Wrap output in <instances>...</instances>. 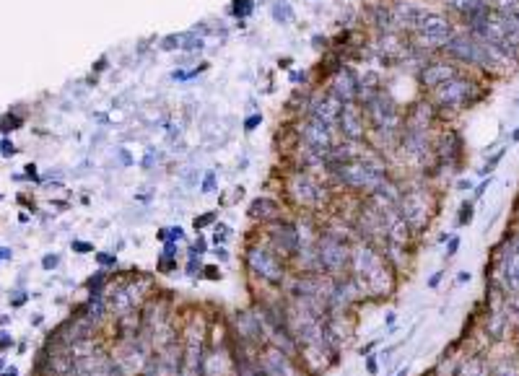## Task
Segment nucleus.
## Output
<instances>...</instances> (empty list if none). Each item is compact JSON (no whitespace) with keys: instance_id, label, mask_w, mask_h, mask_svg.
Segmentation results:
<instances>
[{"instance_id":"1","label":"nucleus","mask_w":519,"mask_h":376,"mask_svg":"<svg viewBox=\"0 0 519 376\" xmlns=\"http://www.w3.org/2000/svg\"><path fill=\"white\" fill-rule=\"evenodd\" d=\"M348 275L356 283V288L361 291L364 298H382L395 291V275L397 272L387 265V259L382 257V252L366 242L356 239L351 244V265Z\"/></svg>"},{"instance_id":"2","label":"nucleus","mask_w":519,"mask_h":376,"mask_svg":"<svg viewBox=\"0 0 519 376\" xmlns=\"http://www.w3.org/2000/svg\"><path fill=\"white\" fill-rule=\"evenodd\" d=\"M389 176V169L384 164V158L379 156L374 148L366 153L364 158H356L351 164L341 166L327 174L332 187L345 189V192H361V195H369L384 182Z\"/></svg>"},{"instance_id":"3","label":"nucleus","mask_w":519,"mask_h":376,"mask_svg":"<svg viewBox=\"0 0 519 376\" xmlns=\"http://www.w3.org/2000/svg\"><path fill=\"white\" fill-rule=\"evenodd\" d=\"M244 262H247V270L252 272V278L262 285H268V288H281L288 281V259L281 257L265 242L249 244Z\"/></svg>"},{"instance_id":"4","label":"nucleus","mask_w":519,"mask_h":376,"mask_svg":"<svg viewBox=\"0 0 519 376\" xmlns=\"http://www.w3.org/2000/svg\"><path fill=\"white\" fill-rule=\"evenodd\" d=\"M330 182H322L314 172H304V169H294L288 179H286V198L291 200L294 208H304V211H319L327 208L330 202Z\"/></svg>"},{"instance_id":"5","label":"nucleus","mask_w":519,"mask_h":376,"mask_svg":"<svg viewBox=\"0 0 519 376\" xmlns=\"http://www.w3.org/2000/svg\"><path fill=\"white\" fill-rule=\"evenodd\" d=\"M475 99H481L478 94V86L472 81H468L462 73H457L454 78H449L447 83H441L439 89L428 91V102L434 104L437 112H447V109H462V106H470Z\"/></svg>"},{"instance_id":"6","label":"nucleus","mask_w":519,"mask_h":376,"mask_svg":"<svg viewBox=\"0 0 519 376\" xmlns=\"http://www.w3.org/2000/svg\"><path fill=\"white\" fill-rule=\"evenodd\" d=\"M229 332H231V342L247 345V348H255V351H262L265 345H270L268 327H265V322H262L257 309L234 312L231 319H229Z\"/></svg>"},{"instance_id":"7","label":"nucleus","mask_w":519,"mask_h":376,"mask_svg":"<svg viewBox=\"0 0 519 376\" xmlns=\"http://www.w3.org/2000/svg\"><path fill=\"white\" fill-rule=\"evenodd\" d=\"M317 257H319V270L330 278H341L348 272V265H351V244L343 242L338 236L327 234L319 228L317 236Z\"/></svg>"},{"instance_id":"8","label":"nucleus","mask_w":519,"mask_h":376,"mask_svg":"<svg viewBox=\"0 0 519 376\" xmlns=\"http://www.w3.org/2000/svg\"><path fill=\"white\" fill-rule=\"evenodd\" d=\"M397 211L405 218V224L411 226V231L418 234L421 228L428 226L431 211H434V202L426 187H402V195L397 200Z\"/></svg>"},{"instance_id":"9","label":"nucleus","mask_w":519,"mask_h":376,"mask_svg":"<svg viewBox=\"0 0 519 376\" xmlns=\"http://www.w3.org/2000/svg\"><path fill=\"white\" fill-rule=\"evenodd\" d=\"M294 130H296V135H299V141L304 143V145H309V148L319 151L322 156H327V151H330L335 143L341 141L338 130L327 128L325 122L312 119V117H299L296 119Z\"/></svg>"},{"instance_id":"10","label":"nucleus","mask_w":519,"mask_h":376,"mask_svg":"<svg viewBox=\"0 0 519 376\" xmlns=\"http://www.w3.org/2000/svg\"><path fill=\"white\" fill-rule=\"evenodd\" d=\"M265 244H270L281 257H286L291 262V257L301 247V236H299L296 221L281 218V221H273V224L265 226Z\"/></svg>"},{"instance_id":"11","label":"nucleus","mask_w":519,"mask_h":376,"mask_svg":"<svg viewBox=\"0 0 519 376\" xmlns=\"http://www.w3.org/2000/svg\"><path fill=\"white\" fill-rule=\"evenodd\" d=\"M338 135L343 141H356V143H369V125H366V115L361 104H343L341 115H338Z\"/></svg>"},{"instance_id":"12","label":"nucleus","mask_w":519,"mask_h":376,"mask_svg":"<svg viewBox=\"0 0 519 376\" xmlns=\"http://www.w3.org/2000/svg\"><path fill=\"white\" fill-rule=\"evenodd\" d=\"M389 5H392V13H395L397 32H402V34H413L426 16L434 11L431 5H426L424 0H392Z\"/></svg>"},{"instance_id":"13","label":"nucleus","mask_w":519,"mask_h":376,"mask_svg":"<svg viewBox=\"0 0 519 376\" xmlns=\"http://www.w3.org/2000/svg\"><path fill=\"white\" fill-rule=\"evenodd\" d=\"M325 91L341 106L356 104L358 102V71H356L354 65H343L332 78H327V89Z\"/></svg>"},{"instance_id":"14","label":"nucleus","mask_w":519,"mask_h":376,"mask_svg":"<svg viewBox=\"0 0 519 376\" xmlns=\"http://www.w3.org/2000/svg\"><path fill=\"white\" fill-rule=\"evenodd\" d=\"M260 364L265 368V376H301L304 374L301 364H299L296 358H291L288 353L281 351V348H275V345H265V348L260 351Z\"/></svg>"},{"instance_id":"15","label":"nucleus","mask_w":519,"mask_h":376,"mask_svg":"<svg viewBox=\"0 0 519 376\" xmlns=\"http://www.w3.org/2000/svg\"><path fill=\"white\" fill-rule=\"evenodd\" d=\"M338 115H341V104H338L327 91H309L307 106H304V115H301V117L319 119V122H325L327 128L338 130Z\"/></svg>"},{"instance_id":"16","label":"nucleus","mask_w":519,"mask_h":376,"mask_svg":"<svg viewBox=\"0 0 519 376\" xmlns=\"http://www.w3.org/2000/svg\"><path fill=\"white\" fill-rule=\"evenodd\" d=\"M460 73V68L454 65V60H428L421 71L415 73V78H418V83L424 86L426 91H434V89H439L441 83H447L449 78H454Z\"/></svg>"},{"instance_id":"17","label":"nucleus","mask_w":519,"mask_h":376,"mask_svg":"<svg viewBox=\"0 0 519 376\" xmlns=\"http://www.w3.org/2000/svg\"><path fill=\"white\" fill-rule=\"evenodd\" d=\"M366 24H369V32L371 34H392L397 32V24H395V13H392V5L389 3H371L366 8Z\"/></svg>"},{"instance_id":"18","label":"nucleus","mask_w":519,"mask_h":376,"mask_svg":"<svg viewBox=\"0 0 519 376\" xmlns=\"http://www.w3.org/2000/svg\"><path fill=\"white\" fill-rule=\"evenodd\" d=\"M249 218L260 221V224H273V221H281L284 218V205L270 198V195H260L249 202Z\"/></svg>"},{"instance_id":"19","label":"nucleus","mask_w":519,"mask_h":376,"mask_svg":"<svg viewBox=\"0 0 519 376\" xmlns=\"http://www.w3.org/2000/svg\"><path fill=\"white\" fill-rule=\"evenodd\" d=\"M270 16H273L275 24L288 26L291 21H294V8H291L288 0H275V3L270 5Z\"/></svg>"},{"instance_id":"20","label":"nucleus","mask_w":519,"mask_h":376,"mask_svg":"<svg viewBox=\"0 0 519 376\" xmlns=\"http://www.w3.org/2000/svg\"><path fill=\"white\" fill-rule=\"evenodd\" d=\"M252 11H255V0H234L231 3V13L239 21H244L247 16H252Z\"/></svg>"},{"instance_id":"21","label":"nucleus","mask_w":519,"mask_h":376,"mask_svg":"<svg viewBox=\"0 0 519 376\" xmlns=\"http://www.w3.org/2000/svg\"><path fill=\"white\" fill-rule=\"evenodd\" d=\"M159 242L164 244V242H177V244H182L185 242V231H182V226H169V228H161L159 231Z\"/></svg>"},{"instance_id":"22","label":"nucleus","mask_w":519,"mask_h":376,"mask_svg":"<svg viewBox=\"0 0 519 376\" xmlns=\"http://www.w3.org/2000/svg\"><path fill=\"white\" fill-rule=\"evenodd\" d=\"M185 36H187V32H182V34H169L161 39V49L164 52H174V49H182V45H185Z\"/></svg>"},{"instance_id":"23","label":"nucleus","mask_w":519,"mask_h":376,"mask_svg":"<svg viewBox=\"0 0 519 376\" xmlns=\"http://www.w3.org/2000/svg\"><path fill=\"white\" fill-rule=\"evenodd\" d=\"M205 71H208V62H200V65H195V68H189V71H174L172 78H174V81H192L195 75H200V73Z\"/></svg>"},{"instance_id":"24","label":"nucleus","mask_w":519,"mask_h":376,"mask_svg":"<svg viewBox=\"0 0 519 376\" xmlns=\"http://www.w3.org/2000/svg\"><path fill=\"white\" fill-rule=\"evenodd\" d=\"M218 221V211H211V213H203V215H195V221H192V228L195 231H203L205 226H211Z\"/></svg>"},{"instance_id":"25","label":"nucleus","mask_w":519,"mask_h":376,"mask_svg":"<svg viewBox=\"0 0 519 376\" xmlns=\"http://www.w3.org/2000/svg\"><path fill=\"white\" fill-rule=\"evenodd\" d=\"M203 268H205V265L200 262V255H189L187 268H185L189 278H200V275H203Z\"/></svg>"},{"instance_id":"26","label":"nucleus","mask_w":519,"mask_h":376,"mask_svg":"<svg viewBox=\"0 0 519 376\" xmlns=\"http://www.w3.org/2000/svg\"><path fill=\"white\" fill-rule=\"evenodd\" d=\"M229 234H231V228L226 224H216V228H213V244L216 247H224L226 239H229Z\"/></svg>"},{"instance_id":"27","label":"nucleus","mask_w":519,"mask_h":376,"mask_svg":"<svg viewBox=\"0 0 519 376\" xmlns=\"http://www.w3.org/2000/svg\"><path fill=\"white\" fill-rule=\"evenodd\" d=\"M96 262H99V268H117V255H112V252H96Z\"/></svg>"},{"instance_id":"28","label":"nucleus","mask_w":519,"mask_h":376,"mask_svg":"<svg viewBox=\"0 0 519 376\" xmlns=\"http://www.w3.org/2000/svg\"><path fill=\"white\" fill-rule=\"evenodd\" d=\"M21 128V117L19 115H5V117L0 119V130L3 132H11V130H19Z\"/></svg>"},{"instance_id":"29","label":"nucleus","mask_w":519,"mask_h":376,"mask_svg":"<svg viewBox=\"0 0 519 376\" xmlns=\"http://www.w3.org/2000/svg\"><path fill=\"white\" fill-rule=\"evenodd\" d=\"M156 270L164 272V275H169V272H174V270H177V259L159 257V262H156Z\"/></svg>"},{"instance_id":"30","label":"nucleus","mask_w":519,"mask_h":376,"mask_svg":"<svg viewBox=\"0 0 519 376\" xmlns=\"http://www.w3.org/2000/svg\"><path fill=\"white\" fill-rule=\"evenodd\" d=\"M159 257L177 259L179 257V244H177V242H164V249H161V255H159Z\"/></svg>"},{"instance_id":"31","label":"nucleus","mask_w":519,"mask_h":376,"mask_svg":"<svg viewBox=\"0 0 519 376\" xmlns=\"http://www.w3.org/2000/svg\"><path fill=\"white\" fill-rule=\"evenodd\" d=\"M472 215H475V208H472V202H462V208H460V226L470 224Z\"/></svg>"},{"instance_id":"32","label":"nucleus","mask_w":519,"mask_h":376,"mask_svg":"<svg viewBox=\"0 0 519 376\" xmlns=\"http://www.w3.org/2000/svg\"><path fill=\"white\" fill-rule=\"evenodd\" d=\"M216 182H218V176H216V172H208V174L203 176V192L208 195V192H213L216 189Z\"/></svg>"},{"instance_id":"33","label":"nucleus","mask_w":519,"mask_h":376,"mask_svg":"<svg viewBox=\"0 0 519 376\" xmlns=\"http://www.w3.org/2000/svg\"><path fill=\"white\" fill-rule=\"evenodd\" d=\"M205 252H208V242H205V236H198V239H195V244L189 247V255H200V257H203Z\"/></svg>"},{"instance_id":"34","label":"nucleus","mask_w":519,"mask_h":376,"mask_svg":"<svg viewBox=\"0 0 519 376\" xmlns=\"http://www.w3.org/2000/svg\"><path fill=\"white\" fill-rule=\"evenodd\" d=\"M203 278H208V281H221V268H218V265H205V268H203Z\"/></svg>"},{"instance_id":"35","label":"nucleus","mask_w":519,"mask_h":376,"mask_svg":"<svg viewBox=\"0 0 519 376\" xmlns=\"http://www.w3.org/2000/svg\"><path fill=\"white\" fill-rule=\"evenodd\" d=\"M257 125H262V115H249V117L244 119V130H247V132L257 130Z\"/></svg>"},{"instance_id":"36","label":"nucleus","mask_w":519,"mask_h":376,"mask_svg":"<svg viewBox=\"0 0 519 376\" xmlns=\"http://www.w3.org/2000/svg\"><path fill=\"white\" fill-rule=\"evenodd\" d=\"M71 247H73V252H78V255H89V252H94V244H89V242H73Z\"/></svg>"},{"instance_id":"37","label":"nucleus","mask_w":519,"mask_h":376,"mask_svg":"<svg viewBox=\"0 0 519 376\" xmlns=\"http://www.w3.org/2000/svg\"><path fill=\"white\" fill-rule=\"evenodd\" d=\"M364 364H366V371H369V376H377L379 374V364H377V358H374V355H366Z\"/></svg>"},{"instance_id":"38","label":"nucleus","mask_w":519,"mask_h":376,"mask_svg":"<svg viewBox=\"0 0 519 376\" xmlns=\"http://www.w3.org/2000/svg\"><path fill=\"white\" fill-rule=\"evenodd\" d=\"M457 249H460V236H449V242H447V257H454V255H457Z\"/></svg>"},{"instance_id":"39","label":"nucleus","mask_w":519,"mask_h":376,"mask_svg":"<svg viewBox=\"0 0 519 376\" xmlns=\"http://www.w3.org/2000/svg\"><path fill=\"white\" fill-rule=\"evenodd\" d=\"M501 156H504V151H498V153H496L494 158H491V161H488V164H485L483 169H481V174H491V172H494V166L498 164V161H501Z\"/></svg>"},{"instance_id":"40","label":"nucleus","mask_w":519,"mask_h":376,"mask_svg":"<svg viewBox=\"0 0 519 376\" xmlns=\"http://www.w3.org/2000/svg\"><path fill=\"white\" fill-rule=\"evenodd\" d=\"M58 262H60L58 255H47V257L42 259V268H45V270H52V268H58Z\"/></svg>"},{"instance_id":"41","label":"nucleus","mask_w":519,"mask_h":376,"mask_svg":"<svg viewBox=\"0 0 519 376\" xmlns=\"http://www.w3.org/2000/svg\"><path fill=\"white\" fill-rule=\"evenodd\" d=\"M13 345V338L8 335V332H0V351H8Z\"/></svg>"},{"instance_id":"42","label":"nucleus","mask_w":519,"mask_h":376,"mask_svg":"<svg viewBox=\"0 0 519 376\" xmlns=\"http://www.w3.org/2000/svg\"><path fill=\"white\" fill-rule=\"evenodd\" d=\"M24 301H26V294H24V291H16V294L11 296V304H13V306H21Z\"/></svg>"},{"instance_id":"43","label":"nucleus","mask_w":519,"mask_h":376,"mask_svg":"<svg viewBox=\"0 0 519 376\" xmlns=\"http://www.w3.org/2000/svg\"><path fill=\"white\" fill-rule=\"evenodd\" d=\"M0 148H3V151H0L3 156H13V153H16V148H13V143H8V141L0 143Z\"/></svg>"},{"instance_id":"44","label":"nucleus","mask_w":519,"mask_h":376,"mask_svg":"<svg viewBox=\"0 0 519 376\" xmlns=\"http://www.w3.org/2000/svg\"><path fill=\"white\" fill-rule=\"evenodd\" d=\"M213 255L221 259V262H226V259H229V249H226V247H216V249H213Z\"/></svg>"},{"instance_id":"45","label":"nucleus","mask_w":519,"mask_h":376,"mask_svg":"<svg viewBox=\"0 0 519 376\" xmlns=\"http://www.w3.org/2000/svg\"><path fill=\"white\" fill-rule=\"evenodd\" d=\"M377 342H379V340H371V342H366L364 348H361V355H364V358H366V355H369V353L374 351V348H377Z\"/></svg>"},{"instance_id":"46","label":"nucleus","mask_w":519,"mask_h":376,"mask_svg":"<svg viewBox=\"0 0 519 376\" xmlns=\"http://www.w3.org/2000/svg\"><path fill=\"white\" fill-rule=\"evenodd\" d=\"M291 83H307V73H291Z\"/></svg>"},{"instance_id":"47","label":"nucleus","mask_w":519,"mask_h":376,"mask_svg":"<svg viewBox=\"0 0 519 376\" xmlns=\"http://www.w3.org/2000/svg\"><path fill=\"white\" fill-rule=\"evenodd\" d=\"M119 158H122V164H125V166H130V164H132V158H130V153L125 151V148H122V151H119Z\"/></svg>"},{"instance_id":"48","label":"nucleus","mask_w":519,"mask_h":376,"mask_svg":"<svg viewBox=\"0 0 519 376\" xmlns=\"http://www.w3.org/2000/svg\"><path fill=\"white\" fill-rule=\"evenodd\" d=\"M26 176H29V179H36V166L34 164L26 166Z\"/></svg>"},{"instance_id":"49","label":"nucleus","mask_w":519,"mask_h":376,"mask_svg":"<svg viewBox=\"0 0 519 376\" xmlns=\"http://www.w3.org/2000/svg\"><path fill=\"white\" fill-rule=\"evenodd\" d=\"M488 185H491V179H488V182H483V185H478V189H475V195L481 198V195H483L485 189H488Z\"/></svg>"},{"instance_id":"50","label":"nucleus","mask_w":519,"mask_h":376,"mask_svg":"<svg viewBox=\"0 0 519 376\" xmlns=\"http://www.w3.org/2000/svg\"><path fill=\"white\" fill-rule=\"evenodd\" d=\"M441 275H444V272H437V275H434V278H431V281H428V285H431V288H437V285H439V281H441Z\"/></svg>"},{"instance_id":"51","label":"nucleus","mask_w":519,"mask_h":376,"mask_svg":"<svg viewBox=\"0 0 519 376\" xmlns=\"http://www.w3.org/2000/svg\"><path fill=\"white\" fill-rule=\"evenodd\" d=\"M395 319H397V314H395V312H389L387 319H384V325H387V327H392V325H395Z\"/></svg>"},{"instance_id":"52","label":"nucleus","mask_w":519,"mask_h":376,"mask_svg":"<svg viewBox=\"0 0 519 376\" xmlns=\"http://www.w3.org/2000/svg\"><path fill=\"white\" fill-rule=\"evenodd\" d=\"M5 257H11V249L0 247V259H5Z\"/></svg>"},{"instance_id":"53","label":"nucleus","mask_w":519,"mask_h":376,"mask_svg":"<svg viewBox=\"0 0 519 376\" xmlns=\"http://www.w3.org/2000/svg\"><path fill=\"white\" fill-rule=\"evenodd\" d=\"M460 283H465V281H470V272H460V278H457Z\"/></svg>"},{"instance_id":"54","label":"nucleus","mask_w":519,"mask_h":376,"mask_svg":"<svg viewBox=\"0 0 519 376\" xmlns=\"http://www.w3.org/2000/svg\"><path fill=\"white\" fill-rule=\"evenodd\" d=\"M395 376H408V366H405V368H400V371H397Z\"/></svg>"},{"instance_id":"55","label":"nucleus","mask_w":519,"mask_h":376,"mask_svg":"<svg viewBox=\"0 0 519 376\" xmlns=\"http://www.w3.org/2000/svg\"><path fill=\"white\" fill-rule=\"evenodd\" d=\"M511 141H514V143H517V141H519V128H517V130H514V135H511Z\"/></svg>"},{"instance_id":"56","label":"nucleus","mask_w":519,"mask_h":376,"mask_svg":"<svg viewBox=\"0 0 519 376\" xmlns=\"http://www.w3.org/2000/svg\"><path fill=\"white\" fill-rule=\"evenodd\" d=\"M0 368H3V358H0Z\"/></svg>"},{"instance_id":"57","label":"nucleus","mask_w":519,"mask_h":376,"mask_svg":"<svg viewBox=\"0 0 519 376\" xmlns=\"http://www.w3.org/2000/svg\"><path fill=\"white\" fill-rule=\"evenodd\" d=\"M439 3H441V0H439Z\"/></svg>"}]
</instances>
